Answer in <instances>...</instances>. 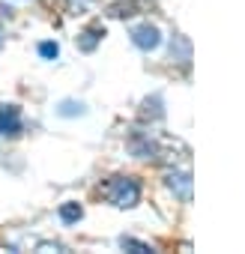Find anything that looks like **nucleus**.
Listing matches in <instances>:
<instances>
[{
  "label": "nucleus",
  "mask_w": 245,
  "mask_h": 254,
  "mask_svg": "<svg viewBox=\"0 0 245 254\" xmlns=\"http://www.w3.org/2000/svg\"><path fill=\"white\" fill-rule=\"evenodd\" d=\"M75 114H84V105L81 102H72V99L60 102V117H75Z\"/></svg>",
  "instance_id": "6e6552de"
},
{
  "label": "nucleus",
  "mask_w": 245,
  "mask_h": 254,
  "mask_svg": "<svg viewBox=\"0 0 245 254\" xmlns=\"http://www.w3.org/2000/svg\"><path fill=\"white\" fill-rule=\"evenodd\" d=\"M129 36H132V42H135L141 51H156V48L162 45V30H159L156 24H150V21L135 24V27L129 30Z\"/></svg>",
  "instance_id": "f03ea898"
},
{
  "label": "nucleus",
  "mask_w": 245,
  "mask_h": 254,
  "mask_svg": "<svg viewBox=\"0 0 245 254\" xmlns=\"http://www.w3.org/2000/svg\"><path fill=\"white\" fill-rule=\"evenodd\" d=\"M102 36H105V27L93 24V27H87V30L78 36V48H81V51H93V48L102 42Z\"/></svg>",
  "instance_id": "39448f33"
},
{
  "label": "nucleus",
  "mask_w": 245,
  "mask_h": 254,
  "mask_svg": "<svg viewBox=\"0 0 245 254\" xmlns=\"http://www.w3.org/2000/svg\"><path fill=\"white\" fill-rule=\"evenodd\" d=\"M120 248L122 251H135V254H153L156 251L150 242H141V239H132V236H120Z\"/></svg>",
  "instance_id": "0eeeda50"
},
{
  "label": "nucleus",
  "mask_w": 245,
  "mask_h": 254,
  "mask_svg": "<svg viewBox=\"0 0 245 254\" xmlns=\"http://www.w3.org/2000/svg\"><path fill=\"white\" fill-rule=\"evenodd\" d=\"M57 215H60V221H63V224H75V221H81V218H84V209H81V203H60Z\"/></svg>",
  "instance_id": "423d86ee"
},
{
  "label": "nucleus",
  "mask_w": 245,
  "mask_h": 254,
  "mask_svg": "<svg viewBox=\"0 0 245 254\" xmlns=\"http://www.w3.org/2000/svg\"><path fill=\"white\" fill-rule=\"evenodd\" d=\"M66 3H69V12H72V15H81L87 6L96 3V0H66Z\"/></svg>",
  "instance_id": "9d476101"
},
{
  "label": "nucleus",
  "mask_w": 245,
  "mask_h": 254,
  "mask_svg": "<svg viewBox=\"0 0 245 254\" xmlns=\"http://www.w3.org/2000/svg\"><path fill=\"white\" fill-rule=\"evenodd\" d=\"M21 132V111L15 105H0V135L15 138Z\"/></svg>",
  "instance_id": "20e7f679"
},
{
  "label": "nucleus",
  "mask_w": 245,
  "mask_h": 254,
  "mask_svg": "<svg viewBox=\"0 0 245 254\" xmlns=\"http://www.w3.org/2000/svg\"><path fill=\"white\" fill-rule=\"evenodd\" d=\"M165 186H168V189L183 200V203H188V200H191V174H188L185 168H183V171H177V168H174V171H168V174H165Z\"/></svg>",
  "instance_id": "7ed1b4c3"
},
{
  "label": "nucleus",
  "mask_w": 245,
  "mask_h": 254,
  "mask_svg": "<svg viewBox=\"0 0 245 254\" xmlns=\"http://www.w3.org/2000/svg\"><path fill=\"white\" fill-rule=\"evenodd\" d=\"M39 54H42L45 60H54V57L60 54V48H57V42H42V45H39Z\"/></svg>",
  "instance_id": "9b49d317"
},
{
  "label": "nucleus",
  "mask_w": 245,
  "mask_h": 254,
  "mask_svg": "<svg viewBox=\"0 0 245 254\" xmlns=\"http://www.w3.org/2000/svg\"><path fill=\"white\" fill-rule=\"evenodd\" d=\"M99 194L108 203H114L117 209H132L141 200V183L132 180V177H111L108 183H102Z\"/></svg>",
  "instance_id": "f257e3e1"
},
{
  "label": "nucleus",
  "mask_w": 245,
  "mask_h": 254,
  "mask_svg": "<svg viewBox=\"0 0 245 254\" xmlns=\"http://www.w3.org/2000/svg\"><path fill=\"white\" fill-rule=\"evenodd\" d=\"M36 251H42V254H48V251H57V254H66L69 251V245H63V242H36Z\"/></svg>",
  "instance_id": "1a4fd4ad"
}]
</instances>
